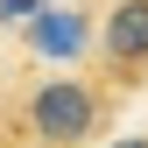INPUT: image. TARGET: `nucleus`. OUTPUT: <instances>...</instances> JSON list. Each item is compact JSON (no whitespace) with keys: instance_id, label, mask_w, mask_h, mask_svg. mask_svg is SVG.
<instances>
[{"instance_id":"obj_3","label":"nucleus","mask_w":148,"mask_h":148,"mask_svg":"<svg viewBox=\"0 0 148 148\" xmlns=\"http://www.w3.org/2000/svg\"><path fill=\"white\" fill-rule=\"evenodd\" d=\"M28 42L42 57H71V49H85V14L78 7H42L35 28H28Z\"/></svg>"},{"instance_id":"obj_5","label":"nucleus","mask_w":148,"mask_h":148,"mask_svg":"<svg viewBox=\"0 0 148 148\" xmlns=\"http://www.w3.org/2000/svg\"><path fill=\"white\" fill-rule=\"evenodd\" d=\"M113 148H148V134H134V141H113Z\"/></svg>"},{"instance_id":"obj_4","label":"nucleus","mask_w":148,"mask_h":148,"mask_svg":"<svg viewBox=\"0 0 148 148\" xmlns=\"http://www.w3.org/2000/svg\"><path fill=\"white\" fill-rule=\"evenodd\" d=\"M21 14H35V0H0V21H21Z\"/></svg>"},{"instance_id":"obj_2","label":"nucleus","mask_w":148,"mask_h":148,"mask_svg":"<svg viewBox=\"0 0 148 148\" xmlns=\"http://www.w3.org/2000/svg\"><path fill=\"white\" fill-rule=\"evenodd\" d=\"M106 57L113 64H148V0H120L106 14Z\"/></svg>"},{"instance_id":"obj_1","label":"nucleus","mask_w":148,"mask_h":148,"mask_svg":"<svg viewBox=\"0 0 148 148\" xmlns=\"http://www.w3.org/2000/svg\"><path fill=\"white\" fill-rule=\"evenodd\" d=\"M92 127H99V99H92V85L49 78V85L28 92V134H35V148H78Z\"/></svg>"}]
</instances>
